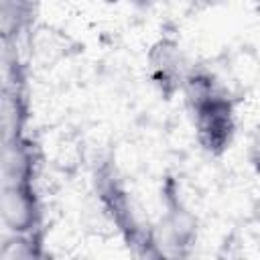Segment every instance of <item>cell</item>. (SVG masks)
<instances>
[{
    "label": "cell",
    "mask_w": 260,
    "mask_h": 260,
    "mask_svg": "<svg viewBox=\"0 0 260 260\" xmlns=\"http://www.w3.org/2000/svg\"><path fill=\"white\" fill-rule=\"evenodd\" d=\"M195 128V138L199 146L211 154L221 156L234 142L236 136V104L221 91L211 100L203 102L189 112Z\"/></svg>",
    "instance_id": "1"
},
{
    "label": "cell",
    "mask_w": 260,
    "mask_h": 260,
    "mask_svg": "<svg viewBox=\"0 0 260 260\" xmlns=\"http://www.w3.org/2000/svg\"><path fill=\"white\" fill-rule=\"evenodd\" d=\"M191 65L181 43L173 37L156 39L146 53L148 79L165 100H173L181 93Z\"/></svg>",
    "instance_id": "2"
},
{
    "label": "cell",
    "mask_w": 260,
    "mask_h": 260,
    "mask_svg": "<svg viewBox=\"0 0 260 260\" xmlns=\"http://www.w3.org/2000/svg\"><path fill=\"white\" fill-rule=\"evenodd\" d=\"M0 213L10 234H39L43 205L35 183H2Z\"/></svg>",
    "instance_id": "3"
},
{
    "label": "cell",
    "mask_w": 260,
    "mask_h": 260,
    "mask_svg": "<svg viewBox=\"0 0 260 260\" xmlns=\"http://www.w3.org/2000/svg\"><path fill=\"white\" fill-rule=\"evenodd\" d=\"M37 148L30 138L10 134L2 146V177L4 183H35L37 177Z\"/></svg>",
    "instance_id": "4"
},
{
    "label": "cell",
    "mask_w": 260,
    "mask_h": 260,
    "mask_svg": "<svg viewBox=\"0 0 260 260\" xmlns=\"http://www.w3.org/2000/svg\"><path fill=\"white\" fill-rule=\"evenodd\" d=\"M225 91L219 83V79L215 77L213 71H209L207 67L203 65H191L187 77H185V83H183V100H185V106L187 110H195L197 106H201L203 102L211 100L213 95Z\"/></svg>",
    "instance_id": "5"
},
{
    "label": "cell",
    "mask_w": 260,
    "mask_h": 260,
    "mask_svg": "<svg viewBox=\"0 0 260 260\" xmlns=\"http://www.w3.org/2000/svg\"><path fill=\"white\" fill-rule=\"evenodd\" d=\"M2 260H49L39 234H10L2 244Z\"/></svg>",
    "instance_id": "6"
},
{
    "label": "cell",
    "mask_w": 260,
    "mask_h": 260,
    "mask_svg": "<svg viewBox=\"0 0 260 260\" xmlns=\"http://www.w3.org/2000/svg\"><path fill=\"white\" fill-rule=\"evenodd\" d=\"M28 10H30V4H24V2H2L0 6V16H2V28L6 35L10 32H16L24 18L28 16Z\"/></svg>",
    "instance_id": "7"
},
{
    "label": "cell",
    "mask_w": 260,
    "mask_h": 260,
    "mask_svg": "<svg viewBox=\"0 0 260 260\" xmlns=\"http://www.w3.org/2000/svg\"><path fill=\"white\" fill-rule=\"evenodd\" d=\"M250 160H252V167L256 169V173H260V132L256 134V138H254V142H252Z\"/></svg>",
    "instance_id": "8"
}]
</instances>
